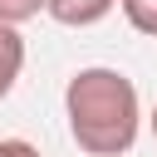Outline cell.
I'll use <instances>...</instances> for the list:
<instances>
[{"mask_svg": "<svg viewBox=\"0 0 157 157\" xmlns=\"http://www.w3.org/2000/svg\"><path fill=\"white\" fill-rule=\"evenodd\" d=\"M0 157H39V147L25 137H0Z\"/></svg>", "mask_w": 157, "mask_h": 157, "instance_id": "8992f818", "label": "cell"}, {"mask_svg": "<svg viewBox=\"0 0 157 157\" xmlns=\"http://www.w3.org/2000/svg\"><path fill=\"white\" fill-rule=\"evenodd\" d=\"M64 118H69V137L78 142V152L123 157L137 142V128H142L137 83L123 69L88 64L64 83Z\"/></svg>", "mask_w": 157, "mask_h": 157, "instance_id": "6da1fadb", "label": "cell"}, {"mask_svg": "<svg viewBox=\"0 0 157 157\" xmlns=\"http://www.w3.org/2000/svg\"><path fill=\"white\" fill-rule=\"evenodd\" d=\"M20 74H25V39H20L15 25H0V103L10 98Z\"/></svg>", "mask_w": 157, "mask_h": 157, "instance_id": "3957f363", "label": "cell"}, {"mask_svg": "<svg viewBox=\"0 0 157 157\" xmlns=\"http://www.w3.org/2000/svg\"><path fill=\"white\" fill-rule=\"evenodd\" d=\"M118 10H123V20H128L137 34L157 39V0H118Z\"/></svg>", "mask_w": 157, "mask_h": 157, "instance_id": "277c9868", "label": "cell"}, {"mask_svg": "<svg viewBox=\"0 0 157 157\" xmlns=\"http://www.w3.org/2000/svg\"><path fill=\"white\" fill-rule=\"evenodd\" d=\"M113 5L118 0H44V15L54 25H64V29H88V25L108 20Z\"/></svg>", "mask_w": 157, "mask_h": 157, "instance_id": "7a4b0ae2", "label": "cell"}, {"mask_svg": "<svg viewBox=\"0 0 157 157\" xmlns=\"http://www.w3.org/2000/svg\"><path fill=\"white\" fill-rule=\"evenodd\" d=\"M147 128H152V137H157V108H152V113H147Z\"/></svg>", "mask_w": 157, "mask_h": 157, "instance_id": "52a82bcc", "label": "cell"}, {"mask_svg": "<svg viewBox=\"0 0 157 157\" xmlns=\"http://www.w3.org/2000/svg\"><path fill=\"white\" fill-rule=\"evenodd\" d=\"M44 15V0H0V25H29V20H39Z\"/></svg>", "mask_w": 157, "mask_h": 157, "instance_id": "5b68a950", "label": "cell"}]
</instances>
